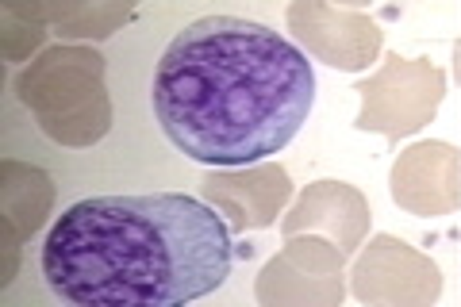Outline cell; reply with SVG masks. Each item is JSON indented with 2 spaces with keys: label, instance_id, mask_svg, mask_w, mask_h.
Returning <instances> with one entry per match:
<instances>
[{
  "label": "cell",
  "instance_id": "obj_9",
  "mask_svg": "<svg viewBox=\"0 0 461 307\" xmlns=\"http://www.w3.org/2000/svg\"><path fill=\"white\" fill-rule=\"evenodd\" d=\"M393 200L411 215H450L461 203V158L446 142H415L393 166Z\"/></svg>",
  "mask_w": 461,
  "mask_h": 307
},
{
  "label": "cell",
  "instance_id": "obj_5",
  "mask_svg": "<svg viewBox=\"0 0 461 307\" xmlns=\"http://www.w3.org/2000/svg\"><path fill=\"white\" fill-rule=\"evenodd\" d=\"M342 250L320 235L288 239L258 273L254 296L262 307H339L346 296Z\"/></svg>",
  "mask_w": 461,
  "mask_h": 307
},
{
  "label": "cell",
  "instance_id": "obj_6",
  "mask_svg": "<svg viewBox=\"0 0 461 307\" xmlns=\"http://www.w3.org/2000/svg\"><path fill=\"white\" fill-rule=\"evenodd\" d=\"M438 292L435 261L393 235H377L354 266V296L369 307H430Z\"/></svg>",
  "mask_w": 461,
  "mask_h": 307
},
{
  "label": "cell",
  "instance_id": "obj_10",
  "mask_svg": "<svg viewBox=\"0 0 461 307\" xmlns=\"http://www.w3.org/2000/svg\"><path fill=\"white\" fill-rule=\"evenodd\" d=\"M281 230L285 239H300L304 230L308 235H327L330 246H339L342 254H354L369 230V203L357 188L342 181H315L300 193L293 212L285 215Z\"/></svg>",
  "mask_w": 461,
  "mask_h": 307
},
{
  "label": "cell",
  "instance_id": "obj_2",
  "mask_svg": "<svg viewBox=\"0 0 461 307\" xmlns=\"http://www.w3.org/2000/svg\"><path fill=\"white\" fill-rule=\"evenodd\" d=\"M227 219L185 193L93 196L42 242V276L62 307H189L230 276Z\"/></svg>",
  "mask_w": 461,
  "mask_h": 307
},
{
  "label": "cell",
  "instance_id": "obj_3",
  "mask_svg": "<svg viewBox=\"0 0 461 307\" xmlns=\"http://www.w3.org/2000/svg\"><path fill=\"white\" fill-rule=\"evenodd\" d=\"M16 93L54 142L89 146L108 135L104 58L89 47H54L16 77Z\"/></svg>",
  "mask_w": 461,
  "mask_h": 307
},
{
  "label": "cell",
  "instance_id": "obj_8",
  "mask_svg": "<svg viewBox=\"0 0 461 307\" xmlns=\"http://www.w3.org/2000/svg\"><path fill=\"white\" fill-rule=\"evenodd\" d=\"M288 27L320 62L335 69H366L381 50V27L362 12L300 0V5L288 8Z\"/></svg>",
  "mask_w": 461,
  "mask_h": 307
},
{
  "label": "cell",
  "instance_id": "obj_1",
  "mask_svg": "<svg viewBox=\"0 0 461 307\" xmlns=\"http://www.w3.org/2000/svg\"><path fill=\"white\" fill-rule=\"evenodd\" d=\"M166 139L212 169L262 166L308 123L315 73L281 32L242 16H204L169 39L150 89Z\"/></svg>",
  "mask_w": 461,
  "mask_h": 307
},
{
  "label": "cell",
  "instance_id": "obj_4",
  "mask_svg": "<svg viewBox=\"0 0 461 307\" xmlns=\"http://www.w3.org/2000/svg\"><path fill=\"white\" fill-rule=\"evenodd\" d=\"M357 93H362L357 127L400 139L435 120L446 93V73L438 66L423 62V58L388 54L381 73H373L369 81L357 85Z\"/></svg>",
  "mask_w": 461,
  "mask_h": 307
},
{
  "label": "cell",
  "instance_id": "obj_7",
  "mask_svg": "<svg viewBox=\"0 0 461 307\" xmlns=\"http://www.w3.org/2000/svg\"><path fill=\"white\" fill-rule=\"evenodd\" d=\"M200 193L208 208L227 215L230 230H262L293 196V181L277 162H262L247 169H212L200 181Z\"/></svg>",
  "mask_w": 461,
  "mask_h": 307
}]
</instances>
